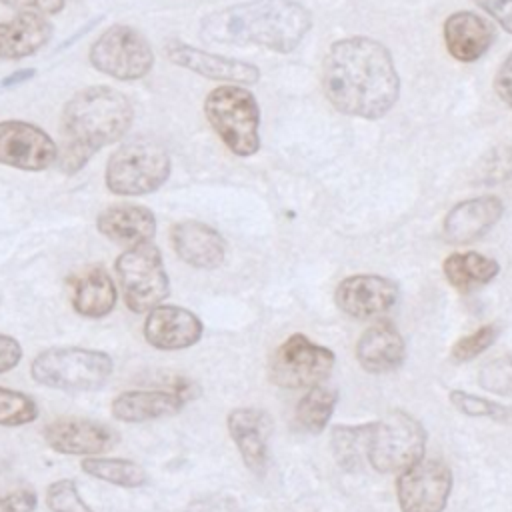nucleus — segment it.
I'll return each instance as SVG.
<instances>
[{
    "label": "nucleus",
    "instance_id": "obj_25",
    "mask_svg": "<svg viewBox=\"0 0 512 512\" xmlns=\"http://www.w3.org/2000/svg\"><path fill=\"white\" fill-rule=\"evenodd\" d=\"M70 300L80 316L104 318L114 310L118 290L110 272L102 264H96L74 282Z\"/></svg>",
    "mask_w": 512,
    "mask_h": 512
},
{
    "label": "nucleus",
    "instance_id": "obj_24",
    "mask_svg": "<svg viewBox=\"0 0 512 512\" xmlns=\"http://www.w3.org/2000/svg\"><path fill=\"white\" fill-rule=\"evenodd\" d=\"M54 26L46 16L16 14L0 22V60H22L40 52L52 38Z\"/></svg>",
    "mask_w": 512,
    "mask_h": 512
},
{
    "label": "nucleus",
    "instance_id": "obj_29",
    "mask_svg": "<svg viewBox=\"0 0 512 512\" xmlns=\"http://www.w3.org/2000/svg\"><path fill=\"white\" fill-rule=\"evenodd\" d=\"M338 394L326 386H312L296 404V424L308 434H320L336 408Z\"/></svg>",
    "mask_w": 512,
    "mask_h": 512
},
{
    "label": "nucleus",
    "instance_id": "obj_20",
    "mask_svg": "<svg viewBox=\"0 0 512 512\" xmlns=\"http://www.w3.org/2000/svg\"><path fill=\"white\" fill-rule=\"evenodd\" d=\"M448 54L460 62L480 60L494 42V28L476 12L458 10L446 16L442 26Z\"/></svg>",
    "mask_w": 512,
    "mask_h": 512
},
{
    "label": "nucleus",
    "instance_id": "obj_12",
    "mask_svg": "<svg viewBox=\"0 0 512 512\" xmlns=\"http://www.w3.org/2000/svg\"><path fill=\"white\" fill-rule=\"evenodd\" d=\"M58 146L40 126L26 120L0 122V164L42 172L56 164Z\"/></svg>",
    "mask_w": 512,
    "mask_h": 512
},
{
    "label": "nucleus",
    "instance_id": "obj_6",
    "mask_svg": "<svg viewBox=\"0 0 512 512\" xmlns=\"http://www.w3.org/2000/svg\"><path fill=\"white\" fill-rule=\"evenodd\" d=\"M204 116L224 146L242 158L260 150V108L240 84H220L204 98Z\"/></svg>",
    "mask_w": 512,
    "mask_h": 512
},
{
    "label": "nucleus",
    "instance_id": "obj_18",
    "mask_svg": "<svg viewBox=\"0 0 512 512\" xmlns=\"http://www.w3.org/2000/svg\"><path fill=\"white\" fill-rule=\"evenodd\" d=\"M504 214L498 196H476L452 206L442 224V236L448 244H470L482 238Z\"/></svg>",
    "mask_w": 512,
    "mask_h": 512
},
{
    "label": "nucleus",
    "instance_id": "obj_32",
    "mask_svg": "<svg viewBox=\"0 0 512 512\" xmlns=\"http://www.w3.org/2000/svg\"><path fill=\"white\" fill-rule=\"evenodd\" d=\"M46 504L52 512H94L78 492V486L70 478L54 480L46 488Z\"/></svg>",
    "mask_w": 512,
    "mask_h": 512
},
{
    "label": "nucleus",
    "instance_id": "obj_3",
    "mask_svg": "<svg viewBox=\"0 0 512 512\" xmlns=\"http://www.w3.org/2000/svg\"><path fill=\"white\" fill-rule=\"evenodd\" d=\"M132 120L130 100L112 86L96 84L76 92L62 108L58 170L66 176L80 172L100 148L122 140Z\"/></svg>",
    "mask_w": 512,
    "mask_h": 512
},
{
    "label": "nucleus",
    "instance_id": "obj_5",
    "mask_svg": "<svg viewBox=\"0 0 512 512\" xmlns=\"http://www.w3.org/2000/svg\"><path fill=\"white\" fill-rule=\"evenodd\" d=\"M172 172L168 150L152 138L136 136L108 158L104 184L116 196H144L160 190Z\"/></svg>",
    "mask_w": 512,
    "mask_h": 512
},
{
    "label": "nucleus",
    "instance_id": "obj_11",
    "mask_svg": "<svg viewBox=\"0 0 512 512\" xmlns=\"http://www.w3.org/2000/svg\"><path fill=\"white\" fill-rule=\"evenodd\" d=\"M452 492V472L436 458H420L404 468L396 480L402 512H444Z\"/></svg>",
    "mask_w": 512,
    "mask_h": 512
},
{
    "label": "nucleus",
    "instance_id": "obj_37",
    "mask_svg": "<svg viewBox=\"0 0 512 512\" xmlns=\"http://www.w3.org/2000/svg\"><path fill=\"white\" fill-rule=\"evenodd\" d=\"M36 502L38 498L34 490L20 488L6 496H0V512H34Z\"/></svg>",
    "mask_w": 512,
    "mask_h": 512
},
{
    "label": "nucleus",
    "instance_id": "obj_35",
    "mask_svg": "<svg viewBox=\"0 0 512 512\" xmlns=\"http://www.w3.org/2000/svg\"><path fill=\"white\" fill-rule=\"evenodd\" d=\"M6 8L18 14H38V16H52L64 10L66 0H0Z\"/></svg>",
    "mask_w": 512,
    "mask_h": 512
},
{
    "label": "nucleus",
    "instance_id": "obj_38",
    "mask_svg": "<svg viewBox=\"0 0 512 512\" xmlns=\"http://www.w3.org/2000/svg\"><path fill=\"white\" fill-rule=\"evenodd\" d=\"M494 92L508 108H512V52L502 60L494 74Z\"/></svg>",
    "mask_w": 512,
    "mask_h": 512
},
{
    "label": "nucleus",
    "instance_id": "obj_10",
    "mask_svg": "<svg viewBox=\"0 0 512 512\" xmlns=\"http://www.w3.org/2000/svg\"><path fill=\"white\" fill-rule=\"evenodd\" d=\"M336 356L330 348L312 342L304 334H292L270 358V380L288 390L312 388L334 368Z\"/></svg>",
    "mask_w": 512,
    "mask_h": 512
},
{
    "label": "nucleus",
    "instance_id": "obj_15",
    "mask_svg": "<svg viewBox=\"0 0 512 512\" xmlns=\"http://www.w3.org/2000/svg\"><path fill=\"white\" fill-rule=\"evenodd\" d=\"M334 300L344 314L356 320H368L388 312L396 304L398 286L378 274H354L338 284Z\"/></svg>",
    "mask_w": 512,
    "mask_h": 512
},
{
    "label": "nucleus",
    "instance_id": "obj_41",
    "mask_svg": "<svg viewBox=\"0 0 512 512\" xmlns=\"http://www.w3.org/2000/svg\"><path fill=\"white\" fill-rule=\"evenodd\" d=\"M34 76H36V70H34V68H20V70H16V72H12V74H8V76H4V78L0 80V90L20 86V84L32 80Z\"/></svg>",
    "mask_w": 512,
    "mask_h": 512
},
{
    "label": "nucleus",
    "instance_id": "obj_23",
    "mask_svg": "<svg viewBox=\"0 0 512 512\" xmlns=\"http://www.w3.org/2000/svg\"><path fill=\"white\" fill-rule=\"evenodd\" d=\"M186 402L170 390H124L110 402V412L116 420L140 424L148 420L168 418L178 414Z\"/></svg>",
    "mask_w": 512,
    "mask_h": 512
},
{
    "label": "nucleus",
    "instance_id": "obj_31",
    "mask_svg": "<svg viewBox=\"0 0 512 512\" xmlns=\"http://www.w3.org/2000/svg\"><path fill=\"white\" fill-rule=\"evenodd\" d=\"M478 384L498 396H512V352L486 362L478 372Z\"/></svg>",
    "mask_w": 512,
    "mask_h": 512
},
{
    "label": "nucleus",
    "instance_id": "obj_39",
    "mask_svg": "<svg viewBox=\"0 0 512 512\" xmlns=\"http://www.w3.org/2000/svg\"><path fill=\"white\" fill-rule=\"evenodd\" d=\"M474 4L512 34V0H474Z\"/></svg>",
    "mask_w": 512,
    "mask_h": 512
},
{
    "label": "nucleus",
    "instance_id": "obj_17",
    "mask_svg": "<svg viewBox=\"0 0 512 512\" xmlns=\"http://www.w3.org/2000/svg\"><path fill=\"white\" fill-rule=\"evenodd\" d=\"M226 424L230 438L242 456L244 466L254 474H264L270 460V416L260 408H234L228 414Z\"/></svg>",
    "mask_w": 512,
    "mask_h": 512
},
{
    "label": "nucleus",
    "instance_id": "obj_2",
    "mask_svg": "<svg viewBox=\"0 0 512 512\" xmlns=\"http://www.w3.org/2000/svg\"><path fill=\"white\" fill-rule=\"evenodd\" d=\"M312 28L310 10L296 0H250L220 8L200 20L208 44L258 46L290 54Z\"/></svg>",
    "mask_w": 512,
    "mask_h": 512
},
{
    "label": "nucleus",
    "instance_id": "obj_14",
    "mask_svg": "<svg viewBox=\"0 0 512 512\" xmlns=\"http://www.w3.org/2000/svg\"><path fill=\"white\" fill-rule=\"evenodd\" d=\"M164 54L172 64L186 68L194 74H200L208 80L250 86V84H256L260 78V70L252 62H244V60L228 58L202 48H194L180 40L166 42Z\"/></svg>",
    "mask_w": 512,
    "mask_h": 512
},
{
    "label": "nucleus",
    "instance_id": "obj_16",
    "mask_svg": "<svg viewBox=\"0 0 512 512\" xmlns=\"http://www.w3.org/2000/svg\"><path fill=\"white\" fill-rule=\"evenodd\" d=\"M204 332L202 320L188 308L158 304L146 312L142 334L156 350H184L194 346Z\"/></svg>",
    "mask_w": 512,
    "mask_h": 512
},
{
    "label": "nucleus",
    "instance_id": "obj_21",
    "mask_svg": "<svg viewBox=\"0 0 512 512\" xmlns=\"http://www.w3.org/2000/svg\"><path fill=\"white\" fill-rule=\"evenodd\" d=\"M98 232L126 248L152 242L156 234V216L142 204H112L96 216Z\"/></svg>",
    "mask_w": 512,
    "mask_h": 512
},
{
    "label": "nucleus",
    "instance_id": "obj_13",
    "mask_svg": "<svg viewBox=\"0 0 512 512\" xmlns=\"http://www.w3.org/2000/svg\"><path fill=\"white\" fill-rule=\"evenodd\" d=\"M46 444L66 456H100L112 450L120 434L98 420L90 418H56L42 430Z\"/></svg>",
    "mask_w": 512,
    "mask_h": 512
},
{
    "label": "nucleus",
    "instance_id": "obj_42",
    "mask_svg": "<svg viewBox=\"0 0 512 512\" xmlns=\"http://www.w3.org/2000/svg\"><path fill=\"white\" fill-rule=\"evenodd\" d=\"M100 22H102V16H98V18H92L90 22H86V24H84L80 30H76V32H74V34H72V36H70L66 42H62V44H60V50H66L68 46H72L74 42H78L80 38H84V36H86V34H88L92 28H96Z\"/></svg>",
    "mask_w": 512,
    "mask_h": 512
},
{
    "label": "nucleus",
    "instance_id": "obj_7",
    "mask_svg": "<svg viewBox=\"0 0 512 512\" xmlns=\"http://www.w3.org/2000/svg\"><path fill=\"white\" fill-rule=\"evenodd\" d=\"M126 306L144 314L170 294L168 272L162 262V252L154 242H144L122 250L114 262Z\"/></svg>",
    "mask_w": 512,
    "mask_h": 512
},
{
    "label": "nucleus",
    "instance_id": "obj_33",
    "mask_svg": "<svg viewBox=\"0 0 512 512\" xmlns=\"http://www.w3.org/2000/svg\"><path fill=\"white\" fill-rule=\"evenodd\" d=\"M450 402H452V406L458 412H462L466 416H474V418L504 420L506 414H508L506 406H502V404H498L494 400H488V398L464 392V390H452L450 392Z\"/></svg>",
    "mask_w": 512,
    "mask_h": 512
},
{
    "label": "nucleus",
    "instance_id": "obj_1",
    "mask_svg": "<svg viewBox=\"0 0 512 512\" xmlns=\"http://www.w3.org/2000/svg\"><path fill=\"white\" fill-rule=\"evenodd\" d=\"M322 88L342 114L378 120L400 96V76L390 50L368 36L332 42L322 62Z\"/></svg>",
    "mask_w": 512,
    "mask_h": 512
},
{
    "label": "nucleus",
    "instance_id": "obj_30",
    "mask_svg": "<svg viewBox=\"0 0 512 512\" xmlns=\"http://www.w3.org/2000/svg\"><path fill=\"white\" fill-rule=\"evenodd\" d=\"M38 414V404L32 396L20 390L0 386V426H24L34 422Z\"/></svg>",
    "mask_w": 512,
    "mask_h": 512
},
{
    "label": "nucleus",
    "instance_id": "obj_28",
    "mask_svg": "<svg viewBox=\"0 0 512 512\" xmlns=\"http://www.w3.org/2000/svg\"><path fill=\"white\" fill-rule=\"evenodd\" d=\"M372 422L354 424V426H336L332 428V454L342 470L356 472L362 466V460L368 452Z\"/></svg>",
    "mask_w": 512,
    "mask_h": 512
},
{
    "label": "nucleus",
    "instance_id": "obj_9",
    "mask_svg": "<svg viewBox=\"0 0 512 512\" xmlns=\"http://www.w3.org/2000/svg\"><path fill=\"white\" fill-rule=\"evenodd\" d=\"M88 60L104 76L132 82L150 74L154 50L148 38L134 26L114 24L92 42Z\"/></svg>",
    "mask_w": 512,
    "mask_h": 512
},
{
    "label": "nucleus",
    "instance_id": "obj_4",
    "mask_svg": "<svg viewBox=\"0 0 512 512\" xmlns=\"http://www.w3.org/2000/svg\"><path fill=\"white\" fill-rule=\"evenodd\" d=\"M112 356L82 346H50L38 352L30 364L36 384L62 392H94L112 376Z\"/></svg>",
    "mask_w": 512,
    "mask_h": 512
},
{
    "label": "nucleus",
    "instance_id": "obj_34",
    "mask_svg": "<svg viewBox=\"0 0 512 512\" xmlns=\"http://www.w3.org/2000/svg\"><path fill=\"white\" fill-rule=\"evenodd\" d=\"M498 336H500V328L496 324H484L478 330H474L472 334L458 338L454 342L450 354L456 362H468V360L480 356L484 350H488L496 342Z\"/></svg>",
    "mask_w": 512,
    "mask_h": 512
},
{
    "label": "nucleus",
    "instance_id": "obj_22",
    "mask_svg": "<svg viewBox=\"0 0 512 512\" xmlns=\"http://www.w3.org/2000/svg\"><path fill=\"white\" fill-rule=\"evenodd\" d=\"M406 356L402 334L392 322H376L362 332L356 344V358L366 372L386 374L396 370Z\"/></svg>",
    "mask_w": 512,
    "mask_h": 512
},
{
    "label": "nucleus",
    "instance_id": "obj_40",
    "mask_svg": "<svg viewBox=\"0 0 512 512\" xmlns=\"http://www.w3.org/2000/svg\"><path fill=\"white\" fill-rule=\"evenodd\" d=\"M24 356L22 344L8 334H0V374L14 370Z\"/></svg>",
    "mask_w": 512,
    "mask_h": 512
},
{
    "label": "nucleus",
    "instance_id": "obj_26",
    "mask_svg": "<svg viewBox=\"0 0 512 512\" xmlns=\"http://www.w3.org/2000/svg\"><path fill=\"white\" fill-rule=\"evenodd\" d=\"M442 270L452 288H456L458 292H470L494 280L500 272V266L494 258H488L474 250H466L446 256Z\"/></svg>",
    "mask_w": 512,
    "mask_h": 512
},
{
    "label": "nucleus",
    "instance_id": "obj_27",
    "mask_svg": "<svg viewBox=\"0 0 512 512\" xmlns=\"http://www.w3.org/2000/svg\"><path fill=\"white\" fill-rule=\"evenodd\" d=\"M80 466L88 476L120 488H138L146 482V470L128 458L84 456Z\"/></svg>",
    "mask_w": 512,
    "mask_h": 512
},
{
    "label": "nucleus",
    "instance_id": "obj_19",
    "mask_svg": "<svg viewBox=\"0 0 512 512\" xmlns=\"http://www.w3.org/2000/svg\"><path fill=\"white\" fill-rule=\"evenodd\" d=\"M170 242L178 258L192 268L212 270L220 266L226 256L222 234L200 220L176 222L170 228Z\"/></svg>",
    "mask_w": 512,
    "mask_h": 512
},
{
    "label": "nucleus",
    "instance_id": "obj_8",
    "mask_svg": "<svg viewBox=\"0 0 512 512\" xmlns=\"http://www.w3.org/2000/svg\"><path fill=\"white\" fill-rule=\"evenodd\" d=\"M426 430L404 410H392L372 422L366 460L376 472H402L424 456Z\"/></svg>",
    "mask_w": 512,
    "mask_h": 512
},
{
    "label": "nucleus",
    "instance_id": "obj_36",
    "mask_svg": "<svg viewBox=\"0 0 512 512\" xmlns=\"http://www.w3.org/2000/svg\"><path fill=\"white\" fill-rule=\"evenodd\" d=\"M186 512H240L238 502L226 494L202 496L188 504Z\"/></svg>",
    "mask_w": 512,
    "mask_h": 512
}]
</instances>
